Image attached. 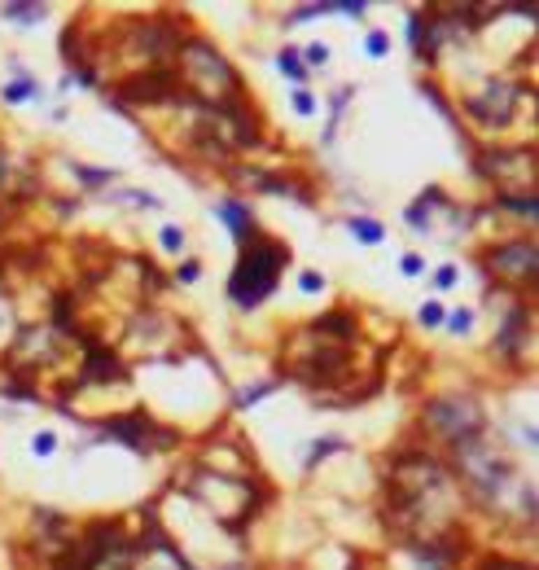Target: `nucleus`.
<instances>
[{
	"label": "nucleus",
	"mask_w": 539,
	"mask_h": 570,
	"mask_svg": "<svg viewBox=\"0 0 539 570\" xmlns=\"http://www.w3.org/2000/svg\"><path fill=\"white\" fill-rule=\"evenodd\" d=\"M162 246H167V250H185V228L167 224V228H162Z\"/></svg>",
	"instance_id": "ddd939ff"
},
{
	"label": "nucleus",
	"mask_w": 539,
	"mask_h": 570,
	"mask_svg": "<svg viewBox=\"0 0 539 570\" xmlns=\"http://www.w3.org/2000/svg\"><path fill=\"white\" fill-rule=\"evenodd\" d=\"M175 276H180V281H185V285H193V281H198V276H202V268H198V259H185V268H180Z\"/></svg>",
	"instance_id": "6ab92c4d"
},
{
	"label": "nucleus",
	"mask_w": 539,
	"mask_h": 570,
	"mask_svg": "<svg viewBox=\"0 0 539 570\" xmlns=\"http://www.w3.org/2000/svg\"><path fill=\"white\" fill-rule=\"evenodd\" d=\"M421 320H426V325H443V307H438V303H426V307H421Z\"/></svg>",
	"instance_id": "412c9836"
},
{
	"label": "nucleus",
	"mask_w": 539,
	"mask_h": 570,
	"mask_svg": "<svg viewBox=\"0 0 539 570\" xmlns=\"http://www.w3.org/2000/svg\"><path fill=\"white\" fill-rule=\"evenodd\" d=\"M299 285H303V294H316V290H324V276L320 272H303Z\"/></svg>",
	"instance_id": "a211bd4d"
},
{
	"label": "nucleus",
	"mask_w": 539,
	"mask_h": 570,
	"mask_svg": "<svg viewBox=\"0 0 539 570\" xmlns=\"http://www.w3.org/2000/svg\"><path fill=\"white\" fill-rule=\"evenodd\" d=\"M0 13L13 18V22H40V18H44V5H5Z\"/></svg>",
	"instance_id": "423d86ee"
},
{
	"label": "nucleus",
	"mask_w": 539,
	"mask_h": 570,
	"mask_svg": "<svg viewBox=\"0 0 539 570\" xmlns=\"http://www.w3.org/2000/svg\"><path fill=\"white\" fill-rule=\"evenodd\" d=\"M303 53H307V62H312V66H324V62H329V44H320V40H316V44H307Z\"/></svg>",
	"instance_id": "dca6fc26"
},
{
	"label": "nucleus",
	"mask_w": 539,
	"mask_h": 570,
	"mask_svg": "<svg viewBox=\"0 0 539 570\" xmlns=\"http://www.w3.org/2000/svg\"><path fill=\"white\" fill-rule=\"evenodd\" d=\"M408 224H412V233H426V206H421V202L408 206Z\"/></svg>",
	"instance_id": "f3484780"
},
{
	"label": "nucleus",
	"mask_w": 539,
	"mask_h": 570,
	"mask_svg": "<svg viewBox=\"0 0 539 570\" xmlns=\"http://www.w3.org/2000/svg\"><path fill=\"white\" fill-rule=\"evenodd\" d=\"M443 320H447V329H452V334H469L473 312H452V316H443Z\"/></svg>",
	"instance_id": "4468645a"
},
{
	"label": "nucleus",
	"mask_w": 539,
	"mask_h": 570,
	"mask_svg": "<svg viewBox=\"0 0 539 570\" xmlns=\"http://www.w3.org/2000/svg\"><path fill=\"white\" fill-rule=\"evenodd\" d=\"M294 110H299V114H316V97L307 92V88H294Z\"/></svg>",
	"instance_id": "2eb2a0df"
},
{
	"label": "nucleus",
	"mask_w": 539,
	"mask_h": 570,
	"mask_svg": "<svg viewBox=\"0 0 539 570\" xmlns=\"http://www.w3.org/2000/svg\"><path fill=\"white\" fill-rule=\"evenodd\" d=\"M276 66H281L294 84H303V66H299V57H294V48H281V57H276Z\"/></svg>",
	"instance_id": "0eeeda50"
},
{
	"label": "nucleus",
	"mask_w": 539,
	"mask_h": 570,
	"mask_svg": "<svg viewBox=\"0 0 539 570\" xmlns=\"http://www.w3.org/2000/svg\"><path fill=\"white\" fill-rule=\"evenodd\" d=\"M210 211H215L220 220H228V233L237 237V246H250V241H254V215H250V211L241 206V202L224 198V202H215Z\"/></svg>",
	"instance_id": "f03ea898"
},
{
	"label": "nucleus",
	"mask_w": 539,
	"mask_h": 570,
	"mask_svg": "<svg viewBox=\"0 0 539 570\" xmlns=\"http://www.w3.org/2000/svg\"><path fill=\"white\" fill-rule=\"evenodd\" d=\"M434 281L443 285V290H447V285H456V268H438V276H434Z\"/></svg>",
	"instance_id": "4be33fe9"
},
{
	"label": "nucleus",
	"mask_w": 539,
	"mask_h": 570,
	"mask_svg": "<svg viewBox=\"0 0 539 570\" xmlns=\"http://www.w3.org/2000/svg\"><path fill=\"white\" fill-rule=\"evenodd\" d=\"M5 101H9V106L40 101V84H36V79H18V84H9V88H5Z\"/></svg>",
	"instance_id": "39448f33"
},
{
	"label": "nucleus",
	"mask_w": 539,
	"mask_h": 570,
	"mask_svg": "<svg viewBox=\"0 0 539 570\" xmlns=\"http://www.w3.org/2000/svg\"><path fill=\"white\" fill-rule=\"evenodd\" d=\"M390 53V36L386 31H368V57H386Z\"/></svg>",
	"instance_id": "9b49d317"
},
{
	"label": "nucleus",
	"mask_w": 539,
	"mask_h": 570,
	"mask_svg": "<svg viewBox=\"0 0 539 570\" xmlns=\"http://www.w3.org/2000/svg\"><path fill=\"white\" fill-rule=\"evenodd\" d=\"M500 202L509 206V211H517V215H526V220H535V198H531V193H526V198H509V193H504Z\"/></svg>",
	"instance_id": "9d476101"
},
{
	"label": "nucleus",
	"mask_w": 539,
	"mask_h": 570,
	"mask_svg": "<svg viewBox=\"0 0 539 570\" xmlns=\"http://www.w3.org/2000/svg\"><path fill=\"white\" fill-rule=\"evenodd\" d=\"M285 264H289V250L281 246V241L254 237L250 246H241V259H237L233 276H228V299H233L237 307H246V312H254V307L276 290Z\"/></svg>",
	"instance_id": "f257e3e1"
},
{
	"label": "nucleus",
	"mask_w": 539,
	"mask_h": 570,
	"mask_svg": "<svg viewBox=\"0 0 539 570\" xmlns=\"http://www.w3.org/2000/svg\"><path fill=\"white\" fill-rule=\"evenodd\" d=\"M31 452H36V456H53L57 452V434L53 430H40L36 439H31Z\"/></svg>",
	"instance_id": "6e6552de"
},
{
	"label": "nucleus",
	"mask_w": 539,
	"mask_h": 570,
	"mask_svg": "<svg viewBox=\"0 0 539 570\" xmlns=\"http://www.w3.org/2000/svg\"><path fill=\"white\" fill-rule=\"evenodd\" d=\"M426 272V259L421 255H403V276H421Z\"/></svg>",
	"instance_id": "aec40b11"
},
{
	"label": "nucleus",
	"mask_w": 539,
	"mask_h": 570,
	"mask_svg": "<svg viewBox=\"0 0 539 570\" xmlns=\"http://www.w3.org/2000/svg\"><path fill=\"white\" fill-rule=\"evenodd\" d=\"M351 237L355 241H364V246H382L386 241V224H378V220H368V215H351Z\"/></svg>",
	"instance_id": "20e7f679"
},
{
	"label": "nucleus",
	"mask_w": 539,
	"mask_h": 570,
	"mask_svg": "<svg viewBox=\"0 0 539 570\" xmlns=\"http://www.w3.org/2000/svg\"><path fill=\"white\" fill-rule=\"evenodd\" d=\"M342 448H347L342 439H324V443H316V448H312V456H307V465H320V461H324L329 452H342Z\"/></svg>",
	"instance_id": "1a4fd4ad"
},
{
	"label": "nucleus",
	"mask_w": 539,
	"mask_h": 570,
	"mask_svg": "<svg viewBox=\"0 0 539 570\" xmlns=\"http://www.w3.org/2000/svg\"><path fill=\"white\" fill-rule=\"evenodd\" d=\"M268 390H272V382H259V386H250V390H241V395H237V408H250V404L264 399Z\"/></svg>",
	"instance_id": "f8f14e48"
},
{
	"label": "nucleus",
	"mask_w": 539,
	"mask_h": 570,
	"mask_svg": "<svg viewBox=\"0 0 539 570\" xmlns=\"http://www.w3.org/2000/svg\"><path fill=\"white\" fill-rule=\"evenodd\" d=\"M167 88H175L171 75H141L127 84V97L132 101H158V97H167Z\"/></svg>",
	"instance_id": "7ed1b4c3"
}]
</instances>
